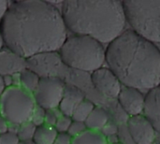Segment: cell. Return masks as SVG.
Instances as JSON below:
<instances>
[{
    "label": "cell",
    "mask_w": 160,
    "mask_h": 144,
    "mask_svg": "<svg viewBox=\"0 0 160 144\" xmlns=\"http://www.w3.org/2000/svg\"><path fill=\"white\" fill-rule=\"evenodd\" d=\"M4 46H5L4 45V40H3V37H2V35H1V32H0V51L3 49Z\"/></svg>",
    "instance_id": "cell-31"
},
{
    "label": "cell",
    "mask_w": 160,
    "mask_h": 144,
    "mask_svg": "<svg viewBox=\"0 0 160 144\" xmlns=\"http://www.w3.org/2000/svg\"><path fill=\"white\" fill-rule=\"evenodd\" d=\"M21 141L15 132L8 131L0 135V144H20Z\"/></svg>",
    "instance_id": "cell-24"
},
{
    "label": "cell",
    "mask_w": 160,
    "mask_h": 144,
    "mask_svg": "<svg viewBox=\"0 0 160 144\" xmlns=\"http://www.w3.org/2000/svg\"><path fill=\"white\" fill-rule=\"evenodd\" d=\"M3 80H4V83H5L7 89L13 87V76L12 75L3 76Z\"/></svg>",
    "instance_id": "cell-29"
},
{
    "label": "cell",
    "mask_w": 160,
    "mask_h": 144,
    "mask_svg": "<svg viewBox=\"0 0 160 144\" xmlns=\"http://www.w3.org/2000/svg\"><path fill=\"white\" fill-rule=\"evenodd\" d=\"M106 62L124 86L150 90L160 85V50L132 29L108 44Z\"/></svg>",
    "instance_id": "cell-2"
},
{
    "label": "cell",
    "mask_w": 160,
    "mask_h": 144,
    "mask_svg": "<svg viewBox=\"0 0 160 144\" xmlns=\"http://www.w3.org/2000/svg\"><path fill=\"white\" fill-rule=\"evenodd\" d=\"M61 61L68 67L94 72L106 62V49L97 39L82 35L68 37L59 50Z\"/></svg>",
    "instance_id": "cell-4"
},
{
    "label": "cell",
    "mask_w": 160,
    "mask_h": 144,
    "mask_svg": "<svg viewBox=\"0 0 160 144\" xmlns=\"http://www.w3.org/2000/svg\"><path fill=\"white\" fill-rule=\"evenodd\" d=\"M117 98L121 107L129 115V117L142 114L145 96L141 92V90L133 87L123 86Z\"/></svg>",
    "instance_id": "cell-10"
},
{
    "label": "cell",
    "mask_w": 160,
    "mask_h": 144,
    "mask_svg": "<svg viewBox=\"0 0 160 144\" xmlns=\"http://www.w3.org/2000/svg\"><path fill=\"white\" fill-rule=\"evenodd\" d=\"M67 84L55 76H43L39 84L33 94L36 105L44 110L58 109L63 99Z\"/></svg>",
    "instance_id": "cell-7"
},
{
    "label": "cell",
    "mask_w": 160,
    "mask_h": 144,
    "mask_svg": "<svg viewBox=\"0 0 160 144\" xmlns=\"http://www.w3.org/2000/svg\"><path fill=\"white\" fill-rule=\"evenodd\" d=\"M58 132L52 127L43 125L37 127L33 142L36 144H53Z\"/></svg>",
    "instance_id": "cell-16"
},
{
    "label": "cell",
    "mask_w": 160,
    "mask_h": 144,
    "mask_svg": "<svg viewBox=\"0 0 160 144\" xmlns=\"http://www.w3.org/2000/svg\"><path fill=\"white\" fill-rule=\"evenodd\" d=\"M114 144H122V143H120V142H117V143H114Z\"/></svg>",
    "instance_id": "cell-34"
},
{
    "label": "cell",
    "mask_w": 160,
    "mask_h": 144,
    "mask_svg": "<svg viewBox=\"0 0 160 144\" xmlns=\"http://www.w3.org/2000/svg\"><path fill=\"white\" fill-rule=\"evenodd\" d=\"M85 130H87V127L85 126V123L83 122H78V121H72L71 126L68 131V133L72 137L75 138L82 133H83Z\"/></svg>",
    "instance_id": "cell-23"
},
{
    "label": "cell",
    "mask_w": 160,
    "mask_h": 144,
    "mask_svg": "<svg viewBox=\"0 0 160 144\" xmlns=\"http://www.w3.org/2000/svg\"><path fill=\"white\" fill-rule=\"evenodd\" d=\"M7 90V87L4 83V80H3V76L0 75V97H2V95L5 93V91Z\"/></svg>",
    "instance_id": "cell-30"
},
{
    "label": "cell",
    "mask_w": 160,
    "mask_h": 144,
    "mask_svg": "<svg viewBox=\"0 0 160 144\" xmlns=\"http://www.w3.org/2000/svg\"><path fill=\"white\" fill-rule=\"evenodd\" d=\"M109 122L110 117L108 112L101 107H96L84 123L87 129L101 132Z\"/></svg>",
    "instance_id": "cell-14"
},
{
    "label": "cell",
    "mask_w": 160,
    "mask_h": 144,
    "mask_svg": "<svg viewBox=\"0 0 160 144\" xmlns=\"http://www.w3.org/2000/svg\"><path fill=\"white\" fill-rule=\"evenodd\" d=\"M95 108H96L95 104L92 101H90L89 99L85 98L75 109V111L72 113L71 118H72L73 121H78V122H83L84 123Z\"/></svg>",
    "instance_id": "cell-18"
},
{
    "label": "cell",
    "mask_w": 160,
    "mask_h": 144,
    "mask_svg": "<svg viewBox=\"0 0 160 144\" xmlns=\"http://www.w3.org/2000/svg\"><path fill=\"white\" fill-rule=\"evenodd\" d=\"M20 144H36L33 141H30V142H21Z\"/></svg>",
    "instance_id": "cell-32"
},
{
    "label": "cell",
    "mask_w": 160,
    "mask_h": 144,
    "mask_svg": "<svg viewBox=\"0 0 160 144\" xmlns=\"http://www.w3.org/2000/svg\"><path fill=\"white\" fill-rule=\"evenodd\" d=\"M153 144H160V135L156 139V141L154 142V143Z\"/></svg>",
    "instance_id": "cell-33"
},
{
    "label": "cell",
    "mask_w": 160,
    "mask_h": 144,
    "mask_svg": "<svg viewBox=\"0 0 160 144\" xmlns=\"http://www.w3.org/2000/svg\"><path fill=\"white\" fill-rule=\"evenodd\" d=\"M9 129V124L8 123V121L0 114V135L8 132Z\"/></svg>",
    "instance_id": "cell-27"
},
{
    "label": "cell",
    "mask_w": 160,
    "mask_h": 144,
    "mask_svg": "<svg viewBox=\"0 0 160 144\" xmlns=\"http://www.w3.org/2000/svg\"><path fill=\"white\" fill-rule=\"evenodd\" d=\"M127 22L141 37L160 43V1H122Z\"/></svg>",
    "instance_id": "cell-5"
},
{
    "label": "cell",
    "mask_w": 160,
    "mask_h": 144,
    "mask_svg": "<svg viewBox=\"0 0 160 144\" xmlns=\"http://www.w3.org/2000/svg\"><path fill=\"white\" fill-rule=\"evenodd\" d=\"M73 138L68 133H58L53 144H72Z\"/></svg>",
    "instance_id": "cell-26"
},
{
    "label": "cell",
    "mask_w": 160,
    "mask_h": 144,
    "mask_svg": "<svg viewBox=\"0 0 160 144\" xmlns=\"http://www.w3.org/2000/svg\"><path fill=\"white\" fill-rule=\"evenodd\" d=\"M72 121L73 120L71 117L62 114L59 117V119L57 120V122L54 126V128L56 129V131L58 133H68Z\"/></svg>",
    "instance_id": "cell-21"
},
{
    "label": "cell",
    "mask_w": 160,
    "mask_h": 144,
    "mask_svg": "<svg viewBox=\"0 0 160 144\" xmlns=\"http://www.w3.org/2000/svg\"><path fill=\"white\" fill-rule=\"evenodd\" d=\"M35 107L33 94L22 87L8 88L0 97V114L12 126L30 122Z\"/></svg>",
    "instance_id": "cell-6"
},
{
    "label": "cell",
    "mask_w": 160,
    "mask_h": 144,
    "mask_svg": "<svg viewBox=\"0 0 160 144\" xmlns=\"http://www.w3.org/2000/svg\"><path fill=\"white\" fill-rule=\"evenodd\" d=\"M142 114L160 134V85L150 89L146 94Z\"/></svg>",
    "instance_id": "cell-12"
},
{
    "label": "cell",
    "mask_w": 160,
    "mask_h": 144,
    "mask_svg": "<svg viewBox=\"0 0 160 144\" xmlns=\"http://www.w3.org/2000/svg\"><path fill=\"white\" fill-rule=\"evenodd\" d=\"M84 99L85 95L80 88L73 85H67L63 99L58 109L62 114L71 117L75 109Z\"/></svg>",
    "instance_id": "cell-13"
},
{
    "label": "cell",
    "mask_w": 160,
    "mask_h": 144,
    "mask_svg": "<svg viewBox=\"0 0 160 144\" xmlns=\"http://www.w3.org/2000/svg\"><path fill=\"white\" fill-rule=\"evenodd\" d=\"M9 2L8 1H5V0H0V22L2 20V18L4 17L5 13L7 12L8 7H9Z\"/></svg>",
    "instance_id": "cell-28"
},
{
    "label": "cell",
    "mask_w": 160,
    "mask_h": 144,
    "mask_svg": "<svg viewBox=\"0 0 160 144\" xmlns=\"http://www.w3.org/2000/svg\"><path fill=\"white\" fill-rule=\"evenodd\" d=\"M37 127L31 122L24 123L18 127L17 135L21 142H30L33 141Z\"/></svg>",
    "instance_id": "cell-19"
},
{
    "label": "cell",
    "mask_w": 160,
    "mask_h": 144,
    "mask_svg": "<svg viewBox=\"0 0 160 144\" xmlns=\"http://www.w3.org/2000/svg\"><path fill=\"white\" fill-rule=\"evenodd\" d=\"M27 59L8 49L0 51V75L8 76L22 72L28 67Z\"/></svg>",
    "instance_id": "cell-11"
},
{
    "label": "cell",
    "mask_w": 160,
    "mask_h": 144,
    "mask_svg": "<svg viewBox=\"0 0 160 144\" xmlns=\"http://www.w3.org/2000/svg\"><path fill=\"white\" fill-rule=\"evenodd\" d=\"M91 81L94 87L104 97L109 98L118 97L122 83L117 76L109 67H100L92 72Z\"/></svg>",
    "instance_id": "cell-8"
},
{
    "label": "cell",
    "mask_w": 160,
    "mask_h": 144,
    "mask_svg": "<svg viewBox=\"0 0 160 144\" xmlns=\"http://www.w3.org/2000/svg\"><path fill=\"white\" fill-rule=\"evenodd\" d=\"M72 144H108V142L101 132L87 129L81 135L73 138Z\"/></svg>",
    "instance_id": "cell-17"
},
{
    "label": "cell",
    "mask_w": 160,
    "mask_h": 144,
    "mask_svg": "<svg viewBox=\"0 0 160 144\" xmlns=\"http://www.w3.org/2000/svg\"><path fill=\"white\" fill-rule=\"evenodd\" d=\"M68 30L73 35L93 37L110 44L124 31L127 23L122 1L68 0L61 9Z\"/></svg>",
    "instance_id": "cell-3"
},
{
    "label": "cell",
    "mask_w": 160,
    "mask_h": 144,
    "mask_svg": "<svg viewBox=\"0 0 160 144\" xmlns=\"http://www.w3.org/2000/svg\"><path fill=\"white\" fill-rule=\"evenodd\" d=\"M128 128L136 144H153L158 138V132L143 114L129 117Z\"/></svg>",
    "instance_id": "cell-9"
},
{
    "label": "cell",
    "mask_w": 160,
    "mask_h": 144,
    "mask_svg": "<svg viewBox=\"0 0 160 144\" xmlns=\"http://www.w3.org/2000/svg\"><path fill=\"white\" fill-rule=\"evenodd\" d=\"M62 115L61 112L59 109H52V110H46V114H45V123L44 125L48 127H54L57 120L59 117Z\"/></svg>",
    "instance_id": "cell-22"
},
{
    "label": "cell",
    "mask_w": 160,
    "mask_h": 144,
    "mask_svg": "<svg viewBox=\"0 0 160 144\" xmlns=\"http://www.w3.org/2000/svg\"><path fill=\"white\" fill-rule=\"evenodd\" d=\"M0 32L7 49L27 60L59 52L68 38L61 10L39 0L10 3L0 22Z\"/></svg>",
    "instance_id": "cell-1"
},
{
    "label": "cell",
    "mask_w": 160,
    "mask_h": 144,
    "mask_svg": "<svg viewBox=\"0 0 160 144\" xmlns=\"http://www.w3.org/2000/svg\"><path fill=\"white\" fill-rule=\"evenodd\" d=\"M117 132H118L117 126L114 125V124L112 123V122H109V123L106 125V127H105L102 129V131H101V133H102L106 138L112 137V136H115V135H117Z\"/></svg>",
    "instance_id": "cell-25"
},
{
    "label": "cell",
    "mask_w": 160,
    "mask_h": 144,
    "mask_svg": "<svg viewBox=\"0 0 160 144\" xmlns=\"http://www.w3.org/2000/svg\"><path fill=\"white\" fill-rule=\"evenodd\" d=\"M20 79H21V86L25 91L34 94L37 90L41 77L33 69L30 67H27L22 72L20 73Z\"/></svg>",
    "instance_id": "cell-15"
},
{
    "label": "cell",
    "mask_w": 160,
    "mask_h": 144,
    "mask_svg": "<svg viewBox=\"0 0 160 144\" xmlns=\"http://www.w3.org/2000/svg\"><path fill=\"white\" fill-rule=\"evenodd\" d=\"M45 114H46V110L36 105V107L33 111L30 122L32 124H34L37 127H41L45 123Z\"/></svg>",
    "instance_id": "cell-20"
}]
</instances>
